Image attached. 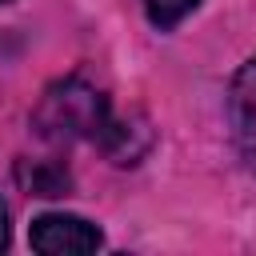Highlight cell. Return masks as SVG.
<instances>
[{
  "label": "cell",
  "mask_w": 256,
  "mask_h": 256,
  "mask_svg": "<svg viewBox=\"0 0 256 256\" xmlns=\"http://www.w3.org/2000/svg\"><path fill=\"white\" fill-rule=\"evenodd\" d=\"M140 4H144V16H148L160 32L176 28L184 16H192V12L200 8V0H140Z\"/></svg>",
  "instance_id": "5"
},
{
  "label": "cell",
  "mask_w": 256,
  "mask_h": 256,
  "mask_svg": "<svg viewBox=\"0 0 256 256\" xmlns=\"http://www.w3.org/2000/svg\"><path fill=\"white\" fill-rule=\"evenodd\" d=\"M0 4H8V0H0Z\"/></svg>",
  "instance_id": "7"
},
{
  "label": "cell",
  "mask_w": 256,
  "mask_h": 256,
  "mask_svg": "<svg viewBox=\"0 0 256 256\" xmlns=\"http://www.w3.org/2000/svg\"><path fill=\"white\" fill-rule=\"evenodd\" d=\"M16 176H20V184H24L28 192H36V196H64V192L72 188L68 168H64V164H52V160H24V164L16 168Z\"/></svg>",
  "instance_id": "4"
},
{
  "label": "cell",
  "mask_w": 256,
  "mask_h": 256,
  "mask_svg": "<svg viewBox=\"0 0 256 256\" xmlns=\"http://www.w3.org/2000/svg\"><path fill=\"white\" fill-rule=\"evenodd\" d=\"M8 248V208H4V200H0V252Z\"/></svg>",
  "instance_id": "6"
},
{
  "label": "cell",
  "mask_w": 256,
  "mask_h": 256,
  "mask_svg": "<svg viewBox=\"0 0 256 256\" xmlns=\"http://www.w3.org/2000/svg\"><path fill=\"white\" fill-rule=\"evenodd\" d=\"M108 120H112L108 96L84 76H64L52 88H44V96L32 112V128L52 144L100 140Z\"/></svg>",
  "instance_id": "1"
},
{
  "label": "cell",
  "mask_w": 256,
  "mask_h": 256,
  "mask_svg": "<svg viewBox=\"0 0 256 256\" xmlns=\"http://www.w3.org/2000/svg\"><path fill=\"white\" fill-rule=\"evenodd\" d=\"M228 116H232V136L244 152V160L256 168V60H248L228 92Z\"/></svg>",
  "instance_id": "3"
},
{
  "label": "cell",
  "mask_w": 256,
  "mask_h": 256,
  "mask_svg": "<svg viewBox=\"0 0 256 256\" xmlns=\"http://www.w3.org/2000/svg\"><path fill=\"white\" fill-rule=\"evenodd\" d=\"M28 244L44 256H84L96 252L104 244L100 228L88 224L84 216H68V212H44L32 220L28 228Z\"/></svg>",
  "instance_id": "2"
}]
</instances>
